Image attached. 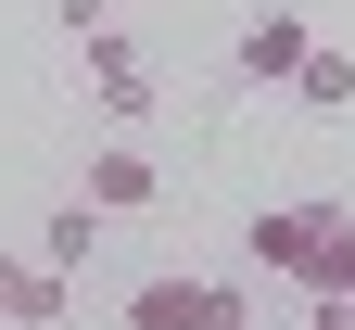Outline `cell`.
Here are the masks:
<instances>
[{
  "mask_svg": "<svg viewBox=\"0 0 355 330\" xmlns=\"http://www.w3.org/2000/svg\"><path fill=\"white\" fill-rule=\"evenodd\" d=\"M241 254L266 279H292V292H355V216L343 204H254Z\"/></svg>",
  "mask_w": 355,
  "mask_h": 330,
  "instance_id": "obj_1",
  "label": "cell"
},
{
  "mask_svg": "<svg viewBox=\"0 0 355 330\" xmlns=\"http://www.w3.org/2000/svg\"><path fill=\"white\" fill-rule=\"evenodd\" d=\"M127 330H254V305H241V279H191V267H165V279H140V292H127Z\"/></svg>",
  "mask_w": 355,
  "mask_h": 330,
  "instance_id": "obj_2",
  "label": "cell"
},
{
  "mask_svg": "<svg viewBox=\"0 0 355 330\" xmlns=\"http://www.w3.org/2000/svg\"><path fill=\"white\" fill-rule=\"evenodd\" d=\"M76 76H89V102H102L114 127L153 115V51H140L127 26H89V38H76Z\"/></svg>",
  "mask_w": 355,
  "mask_h": 330,
  "instance_id": "obj_3",
  "label": "cell"
},
{
  "mask_svg": "<svg viewBox=\"0 0 355 330\" xmlns=\"http://www.w3.org/2000/svg\"><path fill=\"white\" fill-rule=\"evenodd\" d=\"M304 51H318V26H304L292 0H266V13L229 38V89H292V76H304Z\"/></svg>",
  "mask_w": 355,
  "mask_h": 330,
  "instance_id": "obj_4",
  "label": "cell"
},
{
  "mask_svg": "<svg viewBox=\"0 0 355 330\" xmlns=\"http://www.w3.org/2000/svg\"><path fill=\"white\" fill-rule=\"evenodd\" d=\"M76 191H89V204H102V216H140V204L165 191V165L140 153V140H102V153H89V165H76Z\"/></svg>",
  "mask_w": 355,
  "mask_h": 330,
  "instance_id": "obj_5",
  "label": "cell"
},
{
  "mask_svg": "<svg viewBox=\"0 0 355 330\" xmlns=\"http://www.w3.org/2000/svg\"><path fill=\"white\" fill-rule=\"evenodd\" d=\"M64 305H76V279H64V267L0 254V317H13V330H64Z\"/></svg>",
  "mask_w": 355,
  "mask_h": 330,
  "instance_id": "obj_6",
  "label": "cell"
},
{
  "mask_svg": "<svg viewBox=\"0 0 355 330\" xmlns=\"http://www.w3.org/2000/svg\"><path fill=\"white\" fill-rule=\"evenodd\" d=\"M26 254H38V267H64V279H76L89 254H102V204H89V191H64L51 216H38V242H26Z\"/></svg>",
  "mask_w": 355,
  "mask_h": 330,
  "instance_id": "obj_7",
  "label": "cell"
},
{
  "mask_svg": "<svg viewBox=\"0 0 355 330\" xmlns=\"http://www.w3.org/2000/svg\"><path fill=\"white\" fill-rule=\"evenodd\" d=\"M292 102H304V115H355V51H330V38H318L304 76H292Z\"/></svg>",
  "mask_w": 355,
  "mask_h": 330,
  "instance_id": "obj_8",
  "label": "cell"
},
{
  "mask_svg": "<svg viewBox=\"0 0 355 330\" xmlns=\"http://www.w3.org/2000/svg\"><path fill=\"white\" fill-rule=\"evenodd\" d=\"M51 26H64V38H89V26H114V0H51Z\"/></svg>",
  "mask_w": 355,
  "mask_h": 330,
  "instance_id": "obj_9",
  "label": "cell"
},
{
  "mask_svg": "<svg viewBox=\"0 0 355 330\" xmlns=\"http://www.w3.org/2000/svg\"><path fill=\"white\" fill-rule=\"evenodd\" d=\"M304 330H355V305L343 292H304Z\"/></svg>",
  "mask_w": 355,
  "mask_h": 330,
  "instance_id": "obj_10",
  "label": "cell"
},
{
  "mask_svg": "<svg viewBox=\"0 0 355 330\" xmlns=\"http://www.w3.org/2000/svg\"><path fill=\"white\" fill-rule=\"evenodd\" d=\"M343 305H355V292H343Z\"/></svg>",
  "mask_w": 355,
  "mask_h": 330,
  "instance_id": "obj_11",
  "label": "cell"
}]
</instances>
